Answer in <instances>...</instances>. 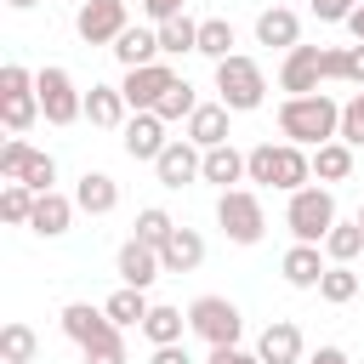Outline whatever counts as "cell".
Here are the masks:
<instances>
[{"instance_id": "cell-14", "label": "cell", "mask_w": 364, "mask_h": 364, "mask_svg": "<svg viewBox=\"0 0 364 364\" xmlns=\"http://www.w3.org/2000/svg\"><path fill=\"white\" fill-rule=\"evenodd\" d=\"M318 51H324V46H290V51H284V63H279V91H284V97H307V91L324 85Z\"/></svg>"}, {"instance_id": "cell-3", "label": "cell", "mask_w": 364, "mask_h": 364, "mask_svg": "<svg viewBox=\"0 0 364 364\" xmlns=\"http://www.w3.org/2000/svg\"><path fill=\"white\" fill-rule=\"evenodd\" d=\"M284 228H290V239H301V245H324V233L336 228V193H330V182L296 188L290 205H284Z\"/></svg>"}, {"instance_id": "cell-6", "label": "cell", "mask_w": 364, "mask_h": 364, "mask_svg": "<svg viewBox=\"0 0 364 364\" xmlns=\"http://www.w3.org/2000/svg\"><path fill=\"white\" fill-rule=\"evenodd\" d=\"M216 228H222L233 245H262V233H267L262 193H256V188H228V193L216 199Z\"/></svg>"}, {"instance_id": "cell-20", "label": "cell", "mask_w": 364, "mask_h": 364, "mask_svg": "<svg viewBox=\"0 0 364 364\" xmlns=\"http://www.w3.org/2000/svg\"><path fill=\"white\" fill-rule=\"evenodd\" d=\"M74 210H80V205H74V193H57V188H51V193H40V199H34L28 228H34L40 239H63V233H68V222H74Z\"/></svg>"}, {"instance_id": "cell-40", "label": "cell", "mask_w": 364, "mask_h": 364, "mask_svg": "<svg viewBox=\"0 0 364 364\" xmlns=\"http://www.w3.org/2000/svg\"><path fill=\"white\" fill-rule=\"evenodd\" d=\"M80 358H85V364H131V358H125V336H114V341H97V347H85Z\"/></svg>"}, {"instance_id": "cell-5", "label": "cell", "mask_w": 364, "mask_h": 364, "mask_svg": "<svg viewBox=\"0 0 364 364\" xmlns=\"http://www.w3.org/2000/svg\"><path fill=\"white\" fill-rule=\"evenodd\" d=\"M40 114H46V108H40L34 68H23V63H6V68H0V125H6L11 136H23V131H28Z\"/></svg>"}, {"instance_id": "cell-46", "label": "cell", "mask_w": 364, "mask_h": 364, "mask_svg": "<svg viewBox=\"0 0 364 364\" xmlns=\"http://www.w3.org/2000/svg\"><path fill=\"white\" fill-rule=\"evenodd\" d=\"M341 28H347V34H353V40H364V0H358V6H353V11H347V23H341Z\"/></svg>"}, {"instance_id": "cell-43", "label": "cell", "mask_w": 364, "mask_h": 364, "mask_svg": "<svg viewBox=\"0 0 364 364\" xmlns=\"http://www.w3.org/2000/svg\"><path fill=\"white\" fill-rule=\"evenodd\" d=\"M205 364H262V358H256V347H239V341H233V347H210Z\"/></svg>"}, {"instance_id": "cell-25", "label": "cell", "mask_w": 364, "mask_h": 364, "mask_svg": "<svg viewBox=\"0 0 364 364\" xmlns=\"http://www.w3.org/2000/svg\"><path fill=\"white\" fill-rule=\"evenodd\" d=\"M159 262H165V273H193V267L205 262V239H199L193 228L176 222V233L159 245Z\"/></svg>"}, {"instance_id": "cell-17", "label": "cell", "mask_w": 364, "mask_h": 364, "mask_svg": "<svg viewBox=\"0 0 364 364\" xmlns=\"http://www.w3.org/2000/svg\"><path fill=\"white\" fill-rule=\"evenodd\" d=\"M324 267H330L324 245H301V239H296V245L279 256V273H284V284H290V290H318Z\"/></svg>"}, {"instance_id": "cell-11", "label": "cell", "mask_w": 364, "mask_h": 364, "mask_svg": "<svg viewBox=\"0 0 364 364\" xmlns=\"http://www.w3.org/2000/svg\"><path fill=\"white\" fill-rule=\"evenodd\" d=\"M182 74L171 68V57H159V63H142V68H125V80H119V91H125V102H131V114H142V108H159V97L176 85Z\"/></svg>"}, {"instance_id": "cell-7", "label": "cell", "mask_w": 364, "mask_h": 364, "mask_svg": "<svg viewBox=\"0 0 364 364\" xmlns=\"http://www.w3.org/2000/svg\"><path fill=\"white\" fill-rule=\"evenodd\" d=\"M188 330L205 341V347H233L245 336V313L228 301V296H193L188 301Z\"/></svg>"}, {"instance_id": "cell-27", "label": "cell", "mask_w": 364, "mask_h": 364, "mask_svg": "<svg viewBox=\"0 0 364 364\" xmlns=\"http://www.w3.org/2000/svg\"><path fill=\"white\" fill-rule=\"evenodd\" d=\"M199 182H210V188H233V182H245V154L233 148V142H222V148H205V176Z\"/></svg>"}, {"instance_id": "cell-1", "label": "cell", "mask_w": 364, "mask_h": 364, "mask_svg": "<svg viewBox=\"0 0 364 364\" xmlns=\"http://www.w3.org/2000/svg\"><path fill=\"white\" fill-rule=\"evenodd\" d=\"M245 182L296 193V188L313 182V148H301V142H256L245 154Z\"/></svg>"}, {"instance_id": "cell-4", "label": "cell", "mask_w": 364, "mask_h": 364, "mask_svg": "<svg viewBox=\"0 0 364 364\" xmlns=\"http://www.w3.org/2000/svg\"><path fill=\"white\" fill-rule=\"evenodd\" d=\"M216 102H228L233 114L262 108V102H267V74H262V63L245 57V51L222 57V63H216Z\"/></svg>"}, {"instance_id": "cell-12", "label": "cell", "mask_w": 364, "mask_h": 364, "mask_svg": "<svg viewBox=\"0 0 364 364\" xmlns=\"http://www.w3.org/2000/svg\"><path fill=\"white\" fill-rule=\"evenodd\" d=\"M57 324H63V336L85 353V347H97V341H114V336H125L114 318H108V307H91V301H68L63 313H57Z\"/></svg>"}, {"instance_id": "cell-49", "label": "cell", "mask_w": 364, "mask_h": 364, "mask_svg": "<svg viewBox=\"0 0 364 364\" xmlns=\"http://www.w3.org/2000/svg\"><path fill=\"white\" fill-rule=\"evenodd\" d=\"M74 6H85V0H74Z\"/></svg>"}, {"instance_id": "cell-24", "label": "cell", "mask_w": 364, "mask_h": 364, "mask_svg": "<svg viewBox=\"0 0 364 364\" xmlns=\"http://www.w3.org/2000/svg\"><path fill=\"white\" fill-rule=\"evenodd\" d=\"M74 205H80L85 216H108V210L119 205V182H114L108 171H85V176L74 182Z\"/></svg>"}, {"instance_id": "cell-42", "label": "cell", "mask_w": 364, "mask_h": 364, "mask_svg": "<svg viewBox=\"0 0 364 364\" xmlns=\"http://www.w3.org/2000/svg\"><path fill=\"white\" fill-rule=\"evenodd\" d=\"M136 6H142L148 23H165V17H182L188 11V0H136Z\"/></svg>"}, {"instance_id": "cell-15", "label": "cell", "mask_w": 364, "mask_h": 364, "mask_svg": "<svg viewBox=\"0 0 364 364\" xmlns=\"http://www.w3.org/2000/svg\"><path fill=\"white\" fill-rule=\"evenodd\" d=\"M165 142H171V136H165V119H159L154 108H142V114H131V119L119 125V148H125L131 159H148V165H154V159L165 154Z\"/></svg>"}, {"instance_id": "cell-34", "label": "cell", "mask_w": 364, "mask_h": 364, "mask_svg": "<svg viewBox=\"0 0 364 364\" xmlns=\"http://www.w3.org/2000/svg\"><path fill=\"white\" fill-rule=\"evenodd\" d=\"M358 250H364V228H358V216H353V222L336 216V228L324 233V256H330V262H358Z\"/></svg>"}, {"instance_id": "cell-48", "label": "cell", "mask_w": 364, "mask_h": 364, "mask_svg": "<svg viewBox=\"0 0 364 364\" xmlns=\"http://www.w3.org/2000/svg\"><path fill=\"white\" fill-rule=\"evenodd\" d=\"M358 228H364V205H358Z\"/></svg>"}, {"instance_id": "cell-19", "label": "cell", "mask_w": 364, "mask_h": 364, "mask_svg": "<svg viewBox=\"0 0 364 364\" xmlns=\"http://www.w3.org/2000/svg\"><path fill=\"white\" fill-rule=\"evenodd\" d=\"M228 119H233V108H228V102H199V108L188 114L182 136H188V142H199V148H222V142H228Z\"/></svg>"}, {"instance_id": "cell-45", "label": "cell", "mask_w": 364, "mask_h": 364, "mask_svg": "<svg viewBox=\"0 0 364 364\" xmlns=\"http://www.w3.org/2000/svg\"><path fill=\"white\" fill-rule=\"evenodd\" d=\"M313 364H353V358H347V353H341V347H336V341H324V347H318V353H313Z\"/></svg>"}, {"instance_id": "cell-16", "label": "cell", "mask_w": 364, "mask_h": 364, "mask_svg": "<svg viewBox=\"0 0 364 364\" xmlns=\"http://www.w3.org/2000/svg\"><path fill=\"white\" fill-rule=\"evenodd\" d=\"M114 273H119V284H136V290H148L159 273H165V262H159V245H142L136 233L119 245V256H114Z\"/></svg>"}, {"instance_id": "cell-13", "label": "cell", "mask_w": 364, "mask_h": 364, "mask_svg": "<svg viewBox=\"0 0 364 364\" xmlns=\"http://www.w3.org/2000/svg\"><path fill=\"white\" fill-rule=\"evenodd\" d=\"M154 176H159V188H188V182H199V176H205V148L188 142V136H171L165 154L154 159Z\"/></svg>"}, {"instance_id": "cell-44", "label": "cell", "mask_w": 364, "mask_h": 364, "mask_svg": "<svg viewBox=\"0 0 364 364\" xmlns=\"http://www.w3.org/2000/svg\"><path fill=\"white\" fill-rule=\"evenodd\" d=\"M148 364H193V358H188V347H182V341H171V347H154V353H148Z\"/></svg>"}, {"instance_id": "cell-29", "label": "cell", "mask_w": 364, "mask_h": 364, "mask_svg": "<svg viewBox=\"0 0 364 364\" xmlns=\"http://www.w3.org/2000/svg\"><path fill=\"white\" fill-rule=\"evenodd\" d=\"M313 176H318V182H347V176H353V142H341V136L318 142V148H313Z\"/></svg>"}, {"instance_id": "cell-26", "label": "cell", "mask_w": 364, "mask_h": 364, "mask_svg": "<svg viewBox=\"0 0 364 364\" xmlns=\"http://www.w3.org/2000/svg\"><path fill=\"white\" fill-rule=\"evenodd\" d=\"M318 68H324V80H347V85L364 91V40H353V46H324V51H318Z\"/></svg>"}, {"instance_id": "cell-28", "label": "cell", "mask_w": 364, "mask_h": 364, "mask_svg": "<svg viewBox=\"0 0 364 364\" xmlns=\"http://www.w3.org/2000/svg\"><path fill=\"white\" fill-rule=\"evenodd\" d=\"M142 336H148V347H171V341H182V336H188V313H182V307L154 301V307H148V318H142Z\"/></svg>"}, {"instance_id": "cell-18", "label": "cell", "mask_w": 364, "mask_h": 364, "mask_svg": "<svg viewBox=\"0 0 364 364\" xmlns=\"http://www.w3.org/2000/svg\"><path fill=\"white\" fill-rule=\"evenodd\" d=\"M108 51H114V63H119V68H142V63H159V57H165V51H159V28H154V23H131Z\"/></svg>"}, {"instance_id": "cell-23", "label": "cell", "mask_w": 364, "mask_h": 364, "mask_svg": "<svg viewBox=\"0 0 364 364\" xmlns=\"http://www.w3.org/2000/svg\"><path fill=\"white\" fill-rule=\"evenodd\" d=\"M85 119H91L97 131H119V125L131 119L125 91H119V85H91V91H85Z\"/></svg>"}, {"instance_id": "cell-31", "label": "cell", "mask_w": 364, "mask_h": 364, "mask_svg": "<svg viewBox=\"0 0 364 364\" xmlns=\"http://www.w3.org/2000/svg\"><path fill=\"white\" fill-rule=\"evenodd\" d=\"M159 28V51L165 57H188V51H199V23L182 11V17H165V23H154Z\"/></svg>"}, {"instance_id": "cell-36", "label": "cell", "mask_w": 364, "mask_h": 364, "mask_svg": "<svg viewBox=\"0 0 364 364\" xmlns=\"http://www.w3.org/2000/svg\"><path fill=\"white\" fill-rule=\"evenodd\" d=\"M34 199H40V193H34L28 182H6V188H0V216H6L11 228H28V216H34Z\"/></svg>"}, {"instance_id": "cell-22", "label": "cell", "mask_w": 364, "mask_h": 364, "mask_svg": "<svg viewBox=\"0 0 364 364\" xmlns=\"http://www.w3.org/2000/svg\"><path fill=\"white\" fill-rule=\"evenodd\" d=\"M256 46H273V51L301 46V17H296L290 6H267V11L256 17Z\"/></svg>"}, {"instance_id": "cell-38", "label": "cell", "mask_w": 364, "mask_h": 364, "mask_svg": "<svg viewBox=\"0 0 364 364\" xmlns=\"http://www.w3.org/2000/svg\"><path fill=\"white\" fill-rule=\"evenodd\" d=\"M171 233H176L171 210H159V205H142V210H136V239H142V245H165Z\"/></svg>"}, {"instance_id": "cell-2", "label": "cell", "mask_w": 364, "mask_h": 364, "mask_svg": "<svg viewBox=\"0 0 364 364\" xmlns=\"http://www.w3.org/2000/svg\"><path fill=\"white\" fill-rule=\"evenodd\" d=\"M279 136H284V142H301V148H318V142L341 136V102H336L330 91L284 97V102H279Z\"/></svg>"}, {"instance_id": "cell-32", "label": "cell", "mask_w": 364, "mask_h": 364, "mask_svg": "<svg viewBox=\"0 0 364 364\" xmlns=\"http://www.w3.org/2000/svg\"><path fill=\"white\" fill-rule=\"evenodd\" d=\"M34 353H40V336H34V324L11 318V324L0 330V358H6V364H34Z\"/></svg>"}, {"instance_id": "cell-35", "label": "cell", "mask_w": 364, "mask_h": 364, "mask_svg": "<svg viewBox=\"0 0 364 364\" xmlns=\"http://www.w3.org/2000/svg\"><path fill=\"white\" fill-rule=\"evenodd\" d=\"M199 57H210V63L233 57V23L228 17H205L199 23Z\"/></svg>"}, {"instance_id": "cell-30", "label": "cell", "mask_w": 364, "mask_h": 364, "mask_svg": "<svg viewBox=\"0 0 364 364\" xmlns=\"http://www.w3.org/2000/svg\"><path fill=\"white\" fill-rule=\"evenodd\" d=\"M102 307H108V318H114L119 330H142V318H148V307H154V301H148V290H136V284H119V290H114Z\"/></svg>"}, {"instance_id": "cell-33", "label": "cell", "mask_w": 364, "mask_h": 364, "mask_svg": "<svg viewBox=\"0 0 364 364\" xmlns=\"http://www.w3.org/2000/svg\"><path fill=\"white\" fill-rule=\"evenodd\" d=\"M318 296H324L330 307H347V301L358 296V273H353V262H330L324 279H318Z\"/></svg>"}, {"instance_id": "cell-21", "label": "cell", "mask_w": 364, "mask_h": 364, "mask_svg": "<svg viewBox=\"0 0 364 364\" xmlns=\"http://www.w3.org/2000/svg\"><path fill=\"white\" fill-rule=\"evenodd\" d=\"M256 358L262 364H301V330L290 318H273L262 336H256Z\"/></svg>"}, {"instance_id": "cell-37", "label": "cell", "mask_w": 364, "mask_h": 364, "mask_svg": "<svg viewBox=\"0 0 364 364\" xmlns=\"http://www.w3.org/2000/svg\"><path fill=\"white\" fill-rule=\"evenodd\" d=\"M193 108H199V91H193L188 80H176V85H171V91L159 97V108H154V114H159L165 125H176V119L188 125V114H193Z\"/></svg>"}, {"instance_id": "cell-47", "label": "cell", "mask_w": 364, "mask_h": 364, "mask_svg": "<svg viewBox=\"0 0 364 364\" xmlns=\"http://www.w3.org/2000/svg\"><path fill=\"white\" fill-rule=\"evenodd\" d=\"M6 6H11V11H28V6H40V0H6Z\"/></svg>"}, {"instance_id": "cell-8", "label": "cell", "mask_w": 364, "mask_h": 364, "mask_svg": "<svg viewBox=\"0 0 364 364\" xmlns=\"http://www.w3.org/2000/svg\"><path fill=\"white\" fill-rule=\"evenodd\" d=\"M34 85H40L46 125H74V119H85V91L74 85V74H68L63 63H46V68H34Z\"/></svg>"}, {"instance_id": "cell-39", "label": "cell", "mask_w": 364, "mask_h": 364, "mask_svg": "<svg viewBox=\"0 0 364 364\" xmlns=\"http://www.w3.org/2000/svg\"><path fill=\"white\" fill-rule=\"evenodd\" d=\"M341 142L364 148V91H353V97L341 102Z\"/></svg>"}, {"instance_id": "cell-9", "label": "cell", "mask_w": 364, "mask_h": 364, "mask_svg": "<svg viewBox=\"0 0 364 364\" xmlns=\"http://www.w3.org/2000/svg\"><path fill=\"white\" fill-rule=\"evenodd\" d=\"M0 176H6V182H28L34 193H51L57 159L40 154V148H28L23 136H6V142H0Z\"/></svg>"}, {"instance_id": "cell-10", "label": "cell", "mask_w": 364, "mask_h": 364, "mask_svg": "<svg viewBox=\"0 0 364 364\" xmlns=\"http://www.w3.org/2000/svg\"><path fill=\"white\" fill-rule=\"evenodd\" d=\"M125 28H131L125 0H85V6H74V34L85 46H114Z\"/></svg>"}, {"instance_id": "cell-41", "label": "cell", "mask_w": 364, "mask_h": 364, "mask_svg": "<svg viewBox=\"0 0 364 364\" xmlns=\"http://www.w3.org/2000/svg\"><path fill=\"white\" fill-rule=\"evenodd\" d=\"M353 6H358V0H307V11H313L318 23H347Z\"/></svg>"}]
</instances>
